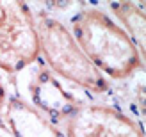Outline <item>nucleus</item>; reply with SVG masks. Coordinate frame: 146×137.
Returning a JSON list of instances; mask_svg holds the SVG:
<instances>
[{"mask_svg":"<svg viewBox=\"0 0 146 137\" xmlns=\"http://www.w3.org/2000/svg\"><path fill=\"white\" fill-rule=\"evenodd\" d=\"M5 121L13 137H64L52 121L20 98L7 102Z\"/></svg>","mask_w":146,"mask_h":137,"instance_id":"423d86ee","label":"nucleus"},{"mask_svg":"<svg viewBox=\"0 0 146 137\" xmlns=\"http://www.w3.org/2000/svg\"><path fill=\"white\" fill-rule=\"evenodd\" d=\"M29 93L34 103L32 107L39 109L52 123L66 121L70 114L80 105L48 69H41L32 77Z\"/></svg>","mask_w":146,"mask_h":137,"instance_id":"39448f33","label":"nucleus"},{"mask_svg":"<svg viewBox=\"0 0 146 137\" xmlns=\"http://www.w3.org/2000/svg\"><path fill=\"white\" fill-rule=\"evenodd\" d=\"M71 36L104 77L123 80L143 68L144 59L128 34L98 9L78 11L71 18Z\"/></svg>","mask_w":146,"mask_h":137,"instance_id":"f257e3e1","label":"nucleus"},{"mask_svg":"<svg viewBox=\"0 0 146 137\" xmlns=\"http://www.w3.org/2000/svg\"><path fill=\"white\" fill-rule=\"evenodd\" d=\"M4 105H5V89H4L2 82H0V111H2Z\"/></svg>","mask_w":146,"mask_h":137,"instance_id":"6e6552de","label":"nucleus"},{"mask_svg":"<svg viewBox=\"0 0 146 137\" xmlns=\"http://www.w3.org/2000/svg\"><path fill=\"white\" fill-rule=\"evenodd\" d=\"M0 137H2V135H0Z\"/></svg>","mask_w":146,"mask_h":137,"instance_id":"1a4fd4ad","label":"nucleus"},{"mask_svg":"<svg viewBox=\"0 0 146 137\" xmlns=\"http://www.w3.org/2000/svg\"><path fill=\"white\" fill-rule=\"evenodd\" d=\"M39 57L36 21L25 2L0 0V68L14 75Z\"/></svg>","mask_w":146,"mask_h":137,"instance_id":"7ed1b4c3","label":"nucleus"},{"mask_svg":"<svg viewBox=\"0 0 146 137\" xmlns=\"http://www.w3.org/2000/svg\"><path fill=\"white\" fill-rule=\"evenodd\" d=\"M64 137H144L141 125L107 105L82 103L64 121Z\"/></svg>","mask_w":146,"mask_h":137,"instance_id":"20e7f679","label":"nucleus"},{"mask_svg":"<svg viewBox=\"0 0 146 137\" xmlns=\"http://www.w3.org/2000/svg\"><path fill=\"white\" fill-rule=\"evenodd\" d=\"M36 30L39 39V54H43L50 69L93 93L109 91V80L86 57L64 23L50 16H41Z\"/></svg>","mask_w":146,"mask_h":137,"instance_id":"f03ea898","label":"nucleus"},{"mask_svg":"<svg viewBox=\"0 0 146 137\" xmlns=\"http://www.w3.org/2000/svg\"><path fill=\"white\" fill-rule=\"evenodd\" d=\"M112 13L121 20L123 30L128 34L135 48L144 59V46H146V21H144V11L141 5L134 2H112L111 4Z\"/></svg>","mask_w":146,"mask_h":137,"instance_id":"0eeeda50","label":"nucleus"}]
</instances>
